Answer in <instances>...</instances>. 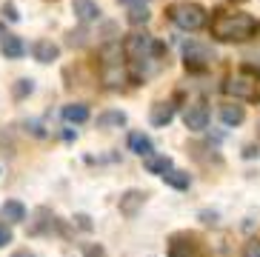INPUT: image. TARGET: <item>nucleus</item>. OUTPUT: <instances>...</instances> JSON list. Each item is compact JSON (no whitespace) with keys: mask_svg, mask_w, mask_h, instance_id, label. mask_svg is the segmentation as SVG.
<instances>
[{"mask_svg":"<svg viewBox=\"0 0 260 257\" xmlns=\"http://www.w3.org/2000/svg\"><path fill=\"white\" fill-rule=\"evenodd\" d=\"M209 29L212 38L220 43H246L260 31V23L246 12H214Z\"/></svg>","mask_w":260,"mask_h":257,"instance_id":"nucleus-1","label":"nucleus"},{"mask_svg":"<svg viewBox=\"0 0 260 257\" xmlns=\"http://www.w3.org/2000/svg\"><path fill=\"white\" fill-rule=\"evenodd\" d=\"M223 91L243 103H260V69L257 66H240L235 75L223 83Z\"/></svg>","mask_w":260,"mask_h":257,"instance_id":"nucleus-2","label":"nucleus"},{"mask_svg":"<svg viewBox=\"0 0 260 257\" xmlns=\"http://www.w3.org/2000/svg\"><path fill=\"white\" fill-rule=\"evenodd\" d=\"M123 57L126 63H140V60H166V46L160 43L157 38L146 35V31H135L123 40Z\"/></svg>","mask_w":260,"mask_h":257,"instance_id":"nucleus-3","label":"nucleus"},{"mask_svg":"<svg viewBox=\"0 0 260 257\" xmlns=\"http://www.w3.org/2000/svg\"><path fill=\"white\" fill-rule=\"evenodd\" d=\"M100 80L106 89H120L129 80L126 72V57H123L120 43H106L100 49Z\"/></svg>","mask_w":260,"mask_h":257,"instance_id":"nucleus-4","label":"nucleus"},{"mask_svg":"<svg viewBox=\"0 0 260 257\" xmlns=\"http://www.w3.org/2000/svg\"><path fill=\"white\" fill-rule=\"evenodd\" d=\"M166 17L183 31H198L209 23L206 9L200 6V3H194V0H177V3H172L166 9Z\"/></svg>","mask_w":260,"mask_h":257,"instance_id":"nucleus-5","label":"nucleus"},{"mask_svg":"<svg viewBox=\"0 0 260 257\" xmlns=\"http://www.w3.org/2000/svg\"><path fill=\"white\" fill-rule=\"evenodd\" d=\"M212 60H214V54L209 52L206 46L186 43V49H183V66H186V72L200 75V72H206V69L212 66Z\"/></svg>","mask_w":260,"mask_h":257,"instance_id":"nucleus-6","label":"nucleus"},{"mask_svg":"<svg viewBox=\"0 0 260 257\" xmlns=\"http://www.w3.org/2000/svg\"><path fill=\"white\" fill-rule=\"evenodd\" d=\"M200 243L194 235H186V232H177V235L169 237V246H166V254L169 257H198Z\"/></svg>","mask_w":260,"mask_h":257,"instance_id":"nucleus-7","label":"nucleus"},{"mask_svg":"<svg viewBox=\"0 0 260 257\" xmlns=\"http://www.w3.org/2000/svg\"><path fill=\"white\" fill-rule=\"evenodd\" d=\"M183 126L189 128V132H203V128H209V106H206V100H194L191 106H186Z\"/></svg>","mask_w":260,"mask_h":257,"instance_id":"nucleus-8","label":"nucleus"},{"mask_svg":"<svg viewBox=\"0 0 260 257\" xmlns=\"http://www.w3.org/2000/svg\"><path fill=\"white\" fill-rule=\"evenodd\" d=\"M146 200H149V195L143 189H126L120 195V200H117V209H120L123 217H138V212L146 206Z\"/></svg>","mask_w":260,"mask_h":257,"instance_id":"nucleus-9","label":"nucleus"},{"mask_svg":"<svg viewBox=\"0 0 260 257\" xmlns=\"http://www.w3.org/2000/svg\"><path fill=\"white\" fill-rule=\"evenodd\" d=\"M175 114H177L175 100H157V103L152 106V112H149V120H152V126L166 128L169 123L175 120Z\"/></svg>","mask_w":260,"mask_h":257,"instance_id":"nucleus-10","label":"nucleus"},{"mask_svg":"<svg viewBox=\"0 0 260 257\" xmlns=\"http://www.w3.org/2000/svg\"><path fill=\"white\" fill-rule=\"evenodd\" d=\"M72 12H75V17L83 23V26H89V23H98L100 15H103L94 0H75V3H72Z\"/></svg>","mask_w":260,"mask_h":257,"instance_id":"nucleus-11","label":"nucleus"},{"mask_svg":"<svg viewBox=\"0 0 260 257\" xmlns=\"http://www.w3.org/2000/svg\"><path fill=\"white\" fill-rule=\"evenodd\" d=\"M31 54L38 63H54L60 57V46L52 43V40H35L31 43Z\"/></svg>","mask_w":260,"mask_h":257,"instance_id":"nucleus-12","label":"nucleus"},{"mask_svg":"<svg viewBox=\"0 0 260 257\" xmlns=\"http://www.w3.org/2000/svg\"><path fill=\"white\" fill-rule=\"evenodd\" d=\"M0 52H3L6 60H17V57H23V54H26L23 38H17V35H6V38L0 40Z\"/></svg>","mask_w":260,"mask_h":257,"instance_id":"nucleus-13","label":"nucleus"},{"mask_svg":"<svg viewBox=\"0 0 260 257\" xmlns=\"http://www.w3.org/2000/svg\"><path fill=\"white\" fill-rule=\"evenodd\" d=\"M129 151H135V154H140V157H149V154H154L152 137L143 135V132H132V135H129Z\"/></svg>","mask_w":260,"mask_h":257,"instance_id":"nucleus-14","label":"nucleus"},{"mask_svg":"<svg viewBox=\"0 0 260 257\" xmlns=\"http://www.w3.org/2000/svg\"><path fill=\"white\" fill-rule=\"evenodd\" d=\"M60 117L69 123V126H80V123L89 120V106H86V103H69V106H63Z\"/></svg>","mask_w":260,"mask_h":257,"instance_id":"nucleus-15","label":"nucleus"},{"mask_svg":"<svg viewBox=\"0 0 260 257\" xmlns=\"http://www.w3.org/2000/svg\"><path fill=\"white\" fill-rule=\"evenodd\" d=\"M0 217L6 220L9 226L12 223H23L26 220V206L20 200H6V203L0 206Z\"/></svg>","mask_w":260,"mask_h":257,"instance_id":"nucleus-16","label":"nucleus"},{"mask_svg":"<svg viewBox=\"0 0 260 257\" xmlns=\"http://www.w3.org/2000/svg\"><path fill=\"white\" fill-rule=\"evenodd\" d=\"M54 229V214L49 209H38L35 220L29 223V235H43V232H52Z\"/></svg>","mask_w":260,"mask_h":257,"instance_id":"nucleus-17","label":"nucleus"},{"mask_svg":"<svg viewBox=\"0 0 260 257\" xmlns=\"http://www.w3.org/2000/svg\"><path fill=\"white\" fill-rule=\"evenodd\" d=\"M220 120L223 126H240V123L246 120V109L243 106H237V103H223L220 106Z\"/></svg>","mask_w":260,"mask_h":257,"instance_id":"nucleus-18","label":"nucleus"},{"mask_svg":"<svg viewBox=\"0 0 260 257\" xmlns=\"http://www.w3.org/2000/svg\"><path fill=\"white\" fill-rule=\"evenodd\" d=\"M98 128H120L126 126V112H120V109H109V112L98 114Z\"/></svg>","mask_w":260,"mask_h":257,"instance_id":"nucleus-19","label":"nucleus"},{"mask_svg":"<svg viewBox=\"0 0 260 257\" xmlns=\"http://www.w3.org/2000/svg\"><path fill=\"white\" fill-rule=\"evenodd\" d=\"M143 166L149 174H157L160 177L163 172L172 169V157H166V154H149V157H143Z\"/></svg>","mask_w":260,"mask_h":257,"instance_id":"nucleus-20","label":"nucleus"},{"mask_svg":"<svg viewBox=\"0 0 260 257\" xmlns=\"http://www.w3.org/2000/svg\"><path fill=\"white\" fill-rule=\"evenodd\" d=\"M160 177H163L166 186H172V189H189V183H191L189 172H180V169H175V166L169 169V172H163Z\"/></svg>","mask_w":260,"mask_h":257,"instance_id":"nucleus-21","label":"nucleus"},{"mask_svg":"<svg viewBox=\"0 0 260 257\" xmlns=\"http://www.w3.org/2000/svg\"><path fill=\"white\" fill-rule=\"evenodd\" d=\"M149 17H152V12H149L146 6H129L126 23H129V26H146V23H149Z\"/></svg>","mask_w":260,"mask_h":257,"instance_id":"nucleus-22","label":"nucleus"},{"mask_svg":"<svg viewBox=\"0 0 260 257\" xmlns=\"http://www.w3.org/2000/svg\"><path fill=\"white\" fill-rule=\"evenodd\" d=\"M31 91H35V80L31 77H20L15 83V89H12V94H15V100H23V98H29Z\"/></svg>","mask_w":260,"mask_h":257,"instance_id":"nucleus-23","label":"nucleus"},{"mask_svg":"<svg viewBox=\"0 0 260 257\" xmlns=\"http://www.w3.org/2000/svg\"><path fill=\"white\" fill-rule=\"evenodd\" d=\"M66 38H69V40H66V43H69L72 46V49H75V46H77V49H80V46H86V38H89V31H86V29H72L69 31V35H66Z\"/></svg>","mask_w":260,"mask_h":257,"instance_id":"nucleus-24","label":"nucleus"},{"mask_svg":"<svg viewBox=\"0 0 260 257\" xmlns=\"http://www.w3.org/2000/svg\"><path fill=\"white\" fill-rule=\"evenodd\" d=\"M83 257H109V251L100 246V243H89L83 249Z\"/></svg>","mask_w":260,"mask_h":257,"instance_id":"nucleus-25","label":"nucleus"},{"mask_svg":"<svg viewBox=\"0 0 260 257\" xmlns=\"http://www.w3.org/2000/svg\"><path fill=\"white\" fill-rule=\"evenodd\" d=\"M72 220H75V226L83 229V232H92V229H94V223H92V217H89V214H75Z\"/></svg>","mask_w":260,"mask_h":257,"instance_id":"nucleus-26","label":"nucleus"},{"mask_svg":"<svg viewBox=\"0 0 260 257\" xmlns=\"http://www.w3.org/2000/svg\"><path fill=\"white\" fill-rule=\"evenodd\" d=\"M243 257H260V240L252 237V240L243 246Z\"/></svg>","mask_w":260,"mask_h":257,"instance_id":"nucleus-27","label":"nucleus"},{"mask_svg":"<svg viewBox=\"0 0 260 257\" xmlns=\"http://www.w3.org/2000/svg\"><path fill=\"white\" fill-rule=\"evenodd\" d=\"M12 240H15V235H12V226H9V223H0V249H3V246H9Z\"/></svg>","mask_w":260,"mask_h":257,"instance_id":"nucleus-28","label":"nucleus"},{"mask_svg":"<svg viewBox=\"0 0 260 257\" xmlns=\"http://www.w3.org/2000/svg\"><path fill=\"white\" fill-rule=\"evenodd\" d=\"M3 15H6L9 23H17V20H20V15H17V6H15V3H3Z\"/></svg>","mask_w":260,"mask_h":257,"instance_id":"nucleus-29","label":"nucleus"},{"mask_svg":"<svg viewBox=\"0 0 260 257\" xmlns=\"http://www.w3.org/2000/svg\"><path fill=\"white\" fill-rule=\"evenodd\" d=\"M23 126H26V132H31V135H35V137H46V132L40 128V123L29 120V123H23Z\"/></svg>","mask_w":260,"mask_h":257,"instance_id":"nucleus-30","label":"nucleus"},{"mask_svg":"<svg viewBox=\"0 0 260 257\" xmlns=\"http://www.w3.org/2000/svg\"><path fill=\"white\" fill-rule=\"evenodd\" d=\"M200 220H203L206 226H214V223H217V212H200Z\"/></svg>","mask_w":260,"mask_h":257,"instance_id":"nucleus-31","label":"nucleus"},{"mask_svg":"<svg viewBox=\"0 0 260 257\" xmlns=\"http://www.w3.org/2000/svg\"><path fill=\"white\" fill-rule=\"evenodd\" d=\"M257 151H260L257 146H243V157L252 160V157H257Z\"/></svg>","mask_w":260,"mask_h":257,"instance_id":"nucleus-32","label":"nucleus"},{"mask_svg":"<svg viewBox=\"0 0 260 257\" xmlns=\"http://www.w3.org/2000/svg\"><path fill=\"white\" fill-rule=\"evenodd\" d=\"M117 3H123V6H146L149 0H117Z\"/></svg>","mask_w":260,"mask_h":257,"instance_id":"nucleus-33","label":"nucleus"},{"mask_svg":"<svg viewBox=\"0 0 260 257\" xmlns=\"http://www.w3.org/2000/svg\"><path fill=\"white\" fill-rule=\"evenodd\" d=\"M12 257H35V251H29V249H17V251H12Z\"/></svg>","mask_w":260,"mask_h":257,"instance_id":"nucleus-34","label":"nucleus"},{"mask_svg":"<svg viewBox=\"0 0 260 257\" xmlns=\"http://www.w3.org/2000/svg\"><path fill=\"white\" fill-rule=\"evenodd\" d=\"M6 35H9V31H6V26H3V23H0V40L6 38Z\"/></svg>","mask_w":260,"mask_h":257,"instance_id":"nucleus-35","label":"nucleus"},{"mask_svg":"<svg viewBox=\"0 0 260 257\" xmlns=\"http://www.w3.org/2000/svg\"><path fill=\"white\" fill-rule=\"evenodd\" d=\"M257 137H260V123H257Z\"/></svg>","mask_w":260,"mask_h":257,"instance_id":"nucleus-36","label":"nucleus"},{"mask_svg":"<svg viewBox=\"0 0 260 257\" xmlns=\"http://www.w3.org/2000/svg\"><path fill=\"white\" fill-rule=\"evenodd\" d=\"M237 3H243V0H237Z\"/></svg>","mask_w":260,"mask_h":257,"instance_id":"nucleus-37","label":"nucleus"}]
</instances>
